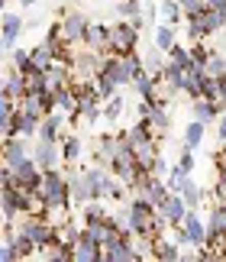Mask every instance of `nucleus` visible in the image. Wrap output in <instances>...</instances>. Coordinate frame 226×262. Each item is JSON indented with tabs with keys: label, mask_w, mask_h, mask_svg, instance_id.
I'll return each mask as SVG.
<instances>
[{
	"label": "nucleus",
	"mask_w": 226,
	"mask_h": 262,
	"mask_svg": "<svg viewBox=\"0 0 226 262\" xmlns=\"http://www.w3.org/2000/svg\"><path fill=\"white\" fill-rule=\"evenodd\" d=\"M39 191H42L49 210H68L75 201H71V185H68V175H61L58 168H46L42 181H39Z\"/></svg>",
	"instance_id": "nucleus-1"
},
{
	"label": "nucleus",
	"mask_w": 226,
	"mask_h": 262,
	"mask_svg": "<svg viewBox=\"0 0 226 262\" xmlns=\"http://www.w3.org/2000/svg\"><path fill=\"white\" fill-rule=\"evenodd\" d=\"M139 46V26L132 19H120V23H110V52H136Z\"/></svg>",
	"instance_id": "nucleus-2"
},
{
	"label": "nucleus",
	"mask_w": 226,
	"mask_h": 262,
	"mask_svg": "<svg viewBox=\"0 0 226 262\" xmlns=\"http://www.w3.org/2000/svg\"><path fill=\"white\" fill-rule=\"evenodd\" d=\"M19 230L33 239V243L39 246V249H46L49 243L55 239V230H58V224H52L49 217H23V224H19Z\"/></svg>",
	"instance_id": "nucleus-3"
},
{
	"label": "nucleus",
	"mask_w": 226,
	"mask_h": 262,
	"mask_svg": "<svg viewBox=\"0 0 226 262\" xmlns=\"http://www.w3.org/2000/svg\"><path fill=\"white\" fill-rule=\"evenodd\" d=\"M100 72L110 75L120 88L123 84H132V68L126 62V55H120V52H107L104 58H100Z\"/></svg>",
	"instance_id": "nucleus-4"
},
{
	"label": "nucleus",
	"mask_w": 226,
	"mask_h": 262,
	"mask_svg": "<svg viewBox=\"0 0 226 262\" xmlns=\"http://www.w3.org/2000/svg\"><path fill=\"white\" fill-rule=\"evenodd\" d=\"M33 159L39 162V168H58L65 159H61V146L58 143H49V139H36V146H33Z\"/></svg>",
	"instance_id": "nucleus-5"
},
{
	"label": "nucleus",
	"mask_w": 226,
	"mask_h": 262,
	"mask_svg": "<svg viewBox=\"0 0 226 262\" xmlns=\"http://www.w3.org/2000/svg\"><path fill=\"white\" fill-rule=\"evenodd\" d=\"M29 156H33V149H29V139L26 136H10V139H4V162L10 168H16L19 162H26Z\"/></svg>",
	"instance_id": "nucleus-6"
},
{
	"label": "nucleus",
	"mask_w": 226,
	"mask_h": 262,
	"mask_svg": "<svg viewBox=\"0 0 226 262\" xmlns=\"http://www.w3.org/2000/svg\"><path fill=\"white\" fill-rule=\"evenodd\" d=\"M87 26H91V19L84 13H78V10H71V13L61 16V29H65V39H68V42H84Z\"/></svg>",
	"instance_id": "nucleus-7"
},
{
	"label": "nucleus",
	"mask_w": 226,
	"mask_h": 262,
	"mask_svg": "<svg viewBox=\"0 0 226 262\" xmlns=\"http://www.w3.org/2000/svg\"><path fill=\"white\" fill-rule=\"evenodd\" d=\"M29 94V84H26V75L19 72L16 65H10L7 68V75H4V97H13V100H23Z\"/></svg>",
	"instance_id": "nucleus-8"
},
{
	"label": "nucleus",
	"mask_w": 226,
	"mask_h": 262,
	"mask_svg": "<svg viewBox=\"0 0 226 262\" xmlns=\"http://www.w3.org/2000/svg\"><path fill=\"white\" fill-rule=\"evenodd\" d=\"M84 46L94 49V52H100V55H107L110 52V26L107 23H91L87 36H84Z\"/></svg>",
	"instance_id": "nucleus-9"
},
{
	"label": "nucleus",
	"mask_w": 226,
	"mask_h": 262,
	"mask_svg": "<svg viewBox=\"0 0 226 262\" xmlns=\"http://www.w3.org/2000/svg\"><path fill=\"white\" fill-rule=\"evenodd\" d=\"M184 227H188V236H191V246H207V239H210V230L207 224L200 220L197 210H188V217H184Z\"/></svg>",
	"instance_id": "nucleus-10"
},
{
	"label": "nucleus",
	"mask_w": 226,
	"mask_h": 262,
	"mask_svg": "<svg viewBox=\"0 0 226 262\" xmlns=\"http://www.w3.org/2000/svg\"><path fill=\"white\" fill-rule=\"evenodd\" d=\"M0 26H4V52H13V49H16V39L23 36V16H16V13H4Z\"/></svg>",
	"instance_id": "nucleus-11"
},
{
	"label": "nucleus",
	"mask_w": 226,
	"mask_h": 262,
	"mask_svg": "<svg viewBox=\"0 0 226 262\" xmlns=\"http://www.w3.org/2000/svg\"><path fill=\"white\" fill-rule=\"evenodd\" d=\"M136 259H142V256H139V249L132 246V239H120V243L104 249V262H136Z\"/></svg>",
	"instance_id": "nucleus-12"
},
{
	"label": "nucleus",
	"mask_w": 226,
	"mask_h": 262,
	"mask_svg": "<svg viewBox=\"0 0 226 262\" xmlns=\"http://www.w3.org/2000/svg\"><path fill=\"white\" fill-rule=\"evenodd\" d=\"M75 259H78V262H104V246L81 233L78 243H75Z\"/></svg>",
	"instance_id": "nucleus-13"
},
{
	"label": "nucleus",
	"mask_w": 226,
	"mask_h": 262,
	"mask_svg": "<svg viewBox=\"0 0 226 262\" xmlns=\"http://www.w3.org/2000/svg\"><path fill=\"white\" fill-rule=\"evenodd\" d=\"M117 149H120V136H110V133H104L97 139V152H94V165H104V168H110V162H113V156H117Z\"/></svg>",
	"instance_id": "nucleus-14"
},
{
	"label": "nucleus",
	"mask_w": 226,
	"mask_h": 262,
	"mask_svg": "<svg viewBox=\"0 0 226 262\" xmlns=\"http://www.w3.org/2000/svg\"><path fill=\"white\" fill-rule=\"evenodd\" d=\"M39 123H42V117H36V114H29V110L19 107L16 110V120H13V129H16V136L33 139V136H39Z\"/></svg>",
	"instance_id": "nucleus-15"
},
{
	"label": "nucleus",
	"mask_w": 226,
	"mask_h": 262,
	"mask_svg": "<svg viewBox=\"0 0 226 262\" xmlns=\"http://www.w3.org/2000/svg\"><path fill=\"white\" fill-rule=\"evenodd\" d=\"M191 114H194V120H200V123H213V120H217L223 110H220L217 100H210V97H194Z\"/></svg>",
	"instance_id": "nucleus-16"
},
{
	"label": "nucleus",
	"mask_w": 226,
	"mask_h": 262,
	"mask_svg": "<svg viewBox=\"0 0 226 262\" xmlns=\"http://www.w3.org/2000/svg\"><path fill=\"white\" fill-rule=\"evenodd\" d=\"M188 201H184V194H178V191H171V198L165 201V207H162V214L168 217V224H184V217H188Z\"/></svg>",
	"instance_id": "nucleus-17"
},
{
	"label": "nucleus",
	"mask_w": 226,
	"mask_h": 262,
	"mask_svg": "<svg viewBox=\"0 0 226 262\" xmlns=\"http://www.w3.org/2000/svg\"><path fill=\"white\" fill-rule=\"evenodd\" d=\"M152 259H165V262L181 259V253H178V243H174V239L152 236Z\"/></svg>",
	"instance_id": "nucleus-18"
},
{
	"label": "nucleus",
	"mask_w": 226,
	"mask_h": 262,
	"mask_svg": "<svg viewBox=\"0 0 226 262\" xmlns=\"http://www.w3.org/2000/svg\"><path fill=\"white\" fill-rule=\"evenodd\" d=\"M152 42H155V49H162V52H171V49L178 46L174 26H171V23H165V26H155V33H152Z\"/></svg>",
	"instance_id": "nucleus-19"
},
{
	"label": "nucleus",
	"mask_w": 226,
	"mask_h": 262,
	"mask_svg": "<svg viewBox=\"0 0 226 262\" xmlns=\"http://www.w3.org/2000/svg\"><path fill=\"white\" fill-rule=\"evenodd\" d=\"M165 65H168V52H162V49L152 46V52L146 55V72L162 78V75H165Z\"/></svg>",
	"instance_id": "nucleus-20"
},
{
	"label": "nucleus",
	"mask_w": 226,
	"mask_h": 262,
	"mask_svg": "<svg viewBox=\"0 0 226 262\" xmlns=\"http://www.w3.org/2000/svg\"><path fill=\"white\" fill-rule=\"evenodd\" d=\"M29 58H33V65L36 68H42V72H49V68L55 65V52L49 49L46 42L42 46H36V49H29Z\"/></svg>",
	"instance_id": "nucleus-21"
},
{
	"label": "nucleus",
	"mask_w": 226,
	"mask_h": 262,
	"mask_svg": "<svg viewBox=\"0 0 226 262\" xmlns=\"http://www.w3.org/2000/svg\"><path fill=\"white\" fill-rule=\"evenodd\" d=\"M204 126H207V123H200V120H191V123L184 126V146L197 149V146L204 143Z\"/></svg>",
	"instance_id": "nucleus-22"
},
{
	"label": "nucleus",
	"mask_w": 226,
	"mask_h": 262,
	"mask_svg": "<svg viewBox=\"0 0 226 262\" xmlns=\"http://www.w3.org/2000/svg\"><path fill=\"white\" fill-rule=\"evenodd\" d=\"M181 194H184V201H188V207H191V210H197V207H200V201H204V191L197 188V181H194V178L184 181Z\"/></svg>",
	"instance_id": "nucleus-23"
},
{
	"label": "nucleus",
	"mask_w": 226,
	"mask_h": 262,
	"mask_svg": "<svg viewBox=\"0 0 226 262\" xmlns=\"http://www.w3.org/2000/svg\"><path fill=\"white\" fill-rule=\"evenodd\" d=\"M107 217H110V214H107V207L100 204L97 198L84 204V224H100V220H107Z\"/></svg>",
	"instance_id": "nucleus-24"
},
{
	"label": "nucleus",
	"mask_w": 226,
	"mask_h": 262,
	"mask_svg": "<svg viewBox=\"0 0 226 262\" xmlns=\"http://www.w3.org/2000/svg\"><path fill=\"white\" fill-rule=\"evenodd\" d=\"M139 16H142L139 0H120L117 4V19H139Z\"/></svg>",
	"instance_id": "nucleus-25"
},
{
	"label": "nucleus",
	"mask_w": 226,
	"mask_h": 262,
	"mask_svg": "<svg viewBox=\"0 0 226 262\" xmlns=\"http://www.w3.org/2000/svg\"><path fill=\"white\" fill-rule=\"evenodd\" d=\"M94 88H97V94L104 97V100H110V97H113V94H117V91H120V84L113 81L110 75H104V72H100V75L94 78Z\"/></svg>",
	"instance_id": "nucleus-26"
},
{
	"label": "nucleus",
	"mask_w": 226,
	"mask_h": 262,
	"mask_svg": "<svg viewBox=\"0 0 226 262\" xmlns=\"http://www.w3.org/2000/svg\"><path fill=\"white\" fill-rule=\"evenodd\" d=\"M61 159H65L68 165H75L78 159H81V139L78 136H68L65 143H61Z\"/></svg>",
	"instance_id": "nucleus-27"
},
{
	"label": "nucleus",
	"mask_w": 226,
	"mask_h": 262,
	"mask_svg": "<svg viewBox=\"0 0 226 262\" xmlns=\"http://www.w3.org/2000/svg\"><path fill=\"white\" fill-rule=\"evenodd\" d=\"M13 246H16V253H19V259H23V256H33L36 253V243H33V239H29L26 233H23V230H16V236H13Z\"/></svg>",
	"instance_id": "nucleus-28"
},
{
	"label": "nucleus",
	"mask_w": 226,
	"mask_h": 262,
	"mask_svg": "<svg viewBox=\"0 0 226 262\" xmlns=\"http://www.w3.org/2000/svg\"><path fill=\"white\" fill-rule=\"evenodd\" d=\"M162 10H165V19H168V23H171L174 29H178V23H181V19H188V16H184V10H181V4H178V0H165V7H162Z\"/></svg>",
	"instance_id": "nucleus-29"
},
{
	"label": "nucleus",
	"mask_w": 226,
	"mask_h": 262,
	"mask_svg": "<svg viewBox=\"0 0 226 262\" xmlns=\"http://www.w3.org/2000/svg\"><path fill=\"white\" fill-rule=\"evenodd\" d=\"M123 104H126V100H123L120 94H113L110 100H104V120H110V123H113V120L123 114Z\"/></svg>",
	"instance_id": "nucleus-30"
},
{
	"label": "nucleus",
	"mask_w": 226,
	"mask_h": 262,
	"mask_svg": "<svg viewBox=\"0 0 226 262\" xmlns=\"http://www.w3.org/2000/svg\"><path fill=\"white\" fill-rule=\"evenodd\" d=\"M207 75H213V78H223L226 75V55L210 52V58H207Z\"/></svg>",
	"instance_id": "nucleus-31"
},
{
	"label": "nucleus",
	"mask_w": 226,
	"mask_h": 262,
	"mask_svg": "<svg viewBox=\"0 0 226 262\" xmlns=\"http://www.w3.org/2000/svg\"><path fill=\"white\" fill-rule=\"evenodd\" d=\"M168 58H171V62H178V65H184V68H188V65H191V49L178 42V46H174L171 52H168Z\"/></svg>",
	"instance_id": "nucleus-32"
},
{
	"label": "nucleus",
	"mask_w": 226,
	"mask_h": 262,
	"mask_svg": "<svg viewBox=\"0 0 226 262\" xmlns=\"http://www.w3.org/2000/svg\"><path fill=\"white\" fill-rule=\"evenodd\" d=\"M178 4L184 10V16H197V13L207 10V0H178Z\"/></svg>",
	"instance_id": "nucleus-33"
},
{
	"label": "nucleus",
	"mask_w": 226,
	"mask_h": 262,
	"mask_svg": "<svg viewBox=\"0 0 226 262\" xmlns=\"http://www.w3.org/2000/svg\"><path fill=\"white\" fill-rule=\"evenodd\" d=\"M210 52H213V49H207V46H204V39H200V42H191V58H194V62L207 65V58H210Z\"/></svg>",
	"instance_id": "nucleus-34"
},
{
	"label": "nucleus",
	"mask_w": 226,
	"mask_h": 262,
	"mask_svg": "<svg viewBox=\"0 0 226 262\" xmlns=\"http://www.w3.org/2000/svg\"><path fill=\"white\" fill-rule=\"evenodd\" d=\"M10 58H13V65L19 68V72L33 65V58H29V49H13V52H10Z\"/></svg>",
	"instance_id": "nucleus-35"
},
{
	"label": "nucleus",
	"mask_w": 226,
	"mask_h": 262,
	"mask_svg": "<svg viewBox=\"0 0 226 262\" xmlns=\"http://www.w3.org/2000/svg\"><path fill=\"white\" fill-rule=\"evenodd\" d=\"M178 165L184 168V172H194V149H191V146H184V149H181V156H178Z\"/></svg>",
	"instance_id": "nucleus-36"
},
{
	"label": "nucleus",
	"mask_w": 226,
	"mask_h": 262,
	"mask_svg": "<svg viewBox=\"0 0 226 262\" xmlns=\"http://www.w3.org/2000/svg\"><path fill=\"white\" fill-rule=\"evenodd\" d=\"M174 227V233H171V239H174V243H178V246H184V243H191V236H188V227H184V224H171Z\"/></svg>",
	"instance_id": "nucleus-37"
},
{
	"label": "nucleus",
	"mask_w": 226,
	"mask_h": 262,
	"mask_svg": "<svg viewBox=\"0 0 226 262\" xmlns=\"http://www.w3.org/2000/svg\"><path fill=\"white\" fill-rule=\"evenodd\" d=\"M168 172H171V168H168V162L159 156L155 162H152V175H155V178H168Z\"/></svg>",
	"instance_id": "nucleus-38"
},
{
	"label": "nucleus",
	"mask_w": 226,
	"mask_h": 262,
	"mask_svg": "<svg viewBox=\"0 0 226 262\" xmlns=\"http://www.w3.org/2000/svg\"><path fill=\"white\" fill-rule=\"evenodd\" d=\"M217 133H220V139L226 143V110H223V114L217 117Z\"/></svg>",
	"instance_id": "nucleus-39"
},
{
	"label": "nucleus",
	"mask_w": 226,
	"mask_h": 262,
	"mask_svg": "<svg viewBox=\"0 0 226 262\" xmlns=\"http://www.w3.org/2000/svg\"><path fill=\"white\" fill-rule=\"evenodd\" d=\"M213 162H217V168H220V172L226 168V143H223V149L217 152V159H213Z\"/></svg>",
	"instance_id": "nucleus-40"
},
{
	"label": "nucleus",
	"mask_w": 226,
	"mask_h": 262,
	"mask_svg": "<svg viewBox=\"0 0 226 262\" xmlns=\"http://www.w3.org/2000/svg\"><path fill=\"white\" fill-rule=\"evenodd\" d=\"M220 110H226V75L220 78Z\"/></svg>",
	"instance_id": "nucleus-41"
},
{
	"label": "nucleus",
	"mask_w": 226,
	"mask_h": 262,
	"mask_svg": "<svg viewBox=\"0 0 226 262\" xmlns=\"http://www.w3.org/2000/svg\"><path fill=\"white\" fill-rule=\"evenodd\" d=\"M207 7H213V10H226V0H207Z\"/></svg>",
	"instance_id": "nucleus-42"
},
{
	"label": "nucleus",
	"mask_w": 226,
	"mask_h": 262,
	"mask_svg": "<svg viewBox=\"0 0 226 262\" xmlns=\"http://www.w3.org/2000/svg\"><path fill=\"white\" fill-rule=\"evenodd\" d=\"M19 4H23V7H33V4H36V0H19Z\"/></svg>",
	"instance_id": "nucleus-43"
},
{
	"label": "nucleus",
	"mask_w": 226,
	"mask_h": 262,
	"mask_svg": "<svg viewBox=\"0 0 226 262\" xmlns=\"http://www.w3.org/2000/svg\"><path fill=\"white\" fill-rule=\"evenodd\" d=\"M220 204H223V214H226V201H220Z\"/></svg>",
	"instance_id": "nucleus-44"
}]
</instances>
